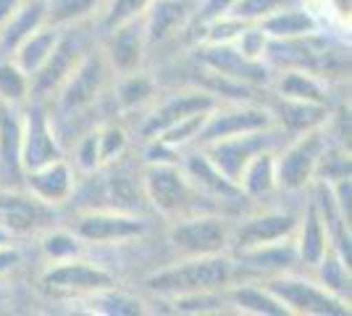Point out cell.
<instances>
[{
  "label": "cell",
  "instance_id": "31",
  "mask_svg": "<svg viewBox=\"0 0 352 316\" xmlns=\"http://www.w3.org/2000/svg\"><path fill=\"white\" fill-rule=\"evenodd\" d=\"M105 196V209L111 211H126V213H134V211L142 209V190L140 185L129 177V174H111L105 180L103 187Z\"/></svg>",
  "mask_w": 352,
  "mask_h": 316
},
{
  "label": "cell",
  "instance_id": "42",
  "mask_svg": "<svg viewBox=\"0 0 352 316\" xmlns=\"http://www.w3.org/2000/svg\"><path fill=\"white\" fill-rule=\"evenodd\" d=\"M43 251L50 261H66V258L79 256V238L74 232H63V229L50 232V235H45Z\"/></svg>",
  "mask_w": 352,
  "mask_h": 316
},
{
  "label": "cell",
  "instance_id": "48",
  "mask_svg": "<svg viewBox=\"0 0 352 316\" xmlns=\"http://www.w3.org/2000/svg\"><path fill=\"white\" fill-rule=\"evenodd\" d=\"M19 264V251L11 248L8 242L6 245H0V274H6V271H11Z\"/></svg>",
  "mask_w": 352,
  "mask_h": 316
},
{
  "label": "cell",
  "instance_id": "39",
  "mask_svg": "<svg viewBox=\"0 0 352 316\" xmlns=\"http://www.w3.org/2000/svg\"><path fill=\"white\" fill-rule=\"evenodd\" d=\"M245 27H250V21L236 19L232 14H223L206 24V43H210V45H229L242 34Z\"/></svg>",
  "mask_w": 352,
  "mask_h": 316
},
{
  "label": "cell",
  "instance_id": "23",
  "mask_svg": "<svg viewBox=\"0 0 352 316\" xmlns=\"http://www.w3.org/2000/svg\"><path fill=\"white\" fill-rule=\"evenodd\" d=\"M0 171L6 177H21V119L14 105L0 103Z\"/></svg>",
  "mask_w": 352,
  "mask_h": 316
},
{
  "label": "cell",
  "instance_id": "34",
  "mask_svg": "<svg viewBox=\"0 0 352 316\" xmlns=\"http://www.w3.org/2000/svg\"><path fill=\"white\" fill-rule=\"evenodd\" d=\"M208 114H210V111L192 114V116H187V119H179L176 124H171V127H166L163 132H158L153 140H161L163 145H168V148L179 151L182 145H187V143H192V140H197L200 129H203V124H206Z\"/></svg>",
  "mask_w": 352,
  "mask_h": 316
},
{
  "label": "cell",
  "instance_id": "43",
  "mask_svg": "<svg viewBox=\"0 0 352 316\" xmlns=\"http://www.w3.org/2000/svg\"><path fill=\"white\" fill-rule=\"evenodd\" d=\"M98 145H100V164H113L126 151V132L116 124H108L98 129Z\"/></svg>",
  "mask_w": 352,
  "mask_h": 316
},
{
  "label": "cell",
  "instance_id": "29",
  "mask_svg": "<svg viewBox=\"0 0 352 316\" xmlns=\"http://www.w3.org/2000/svg\"><path fill=\"white\" fill-rule=\"evenodd\" d=\"M229 301L234 303L242 314H255V316H287V306L265 287L255 285H242V287H229Z\"/></svg>",
  "mask_w": 352,
  "mask_h": 316
},
{
  "label": "cell",
  "instance_id": "28",
  "mask_svg": "<svg viewBox=\"0 0 352 316\" xmlns=\"http://www.w3.org/2000/svg\"><path fill=\"white\" fill-rule=\"evenodd\" d=\"M279 116L281 127H287L292 135L308 132L313 127H323L329 119V105L310 103V101H292V98H279Z\"/></svg>",
  "mask_w": 352,
  "mask_h": 316
},
{
  "label": "cell",
  "instance_id": "15",
  "mask_svg": "<svg viewBox=\"0 0 352 316\" xmlns=\"http://www.w3.org/2000/svg\"><path fill=\"white\" fill-rule=\"evenodd\" d=\"M79 43H76V37L74 34H60L56 48H53V53L47 56L43 66L30 76L32 82V92L34 95H53V92L60 90V85L69 79V74L74 72V66L79 63Z\"/></svg>",
  "mask_w": 352,
  "mask_h": 316
},
{
  "label": "cell",
  "instance_id": "41",
  "mask_svg": "<svg viewBox=\"0 0 352 316\" xmlns=\"http://www.w3.org/2000/svg\"><path fill=\"white\" fill-rule=\"evenodd\" d=\"M292 0H234V6L229 8V14L236 19H245L250 24H258L261 19H265L268 14L287 8Z\"/></svg>",
  "mask_w": 352,
  "mask_h": 316
},
{
  "label": "cell",
  "instance_id": "8",
  "mask_svg": "<svg viewBox=\"0 0 352 316\" xmlns=\"http://www.w3.org/2000/svg\"><path fill=\"white\" fill-rule=\"evenodd\" d=\"M105 74H108V61L98 50H92L87 56H82L79 63L74 66L69 79L60 85L58 90V108L63 114H76L85 111L87 105L98 101V95L103 92Z\"/></svg>",
  "mask_w": 352,
  "mask_h": 316
},
{
  "label": "cell",
  "instance_id": "9",
  "mask_svg": "<svg viewBox=\"0 0 352 316\" xmlns=\"http://www.w3.org/2000/svg\"><path fill=\"white\" fill-rule=\"evenodd\" d=\"M147 224L137 216V213H126V211H87L74 222V235L79 240L87 242H124L142 238Z\"/></svg>",
  "mask_w": 352,
  "mask_h": 316
},
{
  "label": "cell",
  "instance_id": "12",
  "mask_svg": "<svg viewBox=\"0 0 352 316\" xmlns=\"http://www.w3.org/2000/svg\"><path fill=\"white\" fill-rule=\"evenodd\" d=\"M50 222H53V206L43 203L32 193H19V190H3L0 187V227L11 238L37 232Z\"/></svg>",
  "mask_w": 352,
  "mask_h": 316
},
{
  "label": "cell",
  "instance_id": "25",
  "mask_svg": "<svg viewBox=\"0 0 352 316\" xmlns=\"http://www.w3.org/2000/svg\"><path fill=\"white\" fill-rule=\"evenodd\" d=\"M236 185H239L242 196L248 198H263L279 187V182H276V156L271 153V148L250 158V164L242 169Z\"/></svg>",
  "mask_w": 352,
  "mask_h": 316
},
{
  "label": "cell",
  "instance_id": "26",
  "mask_svg": "<svg viewBox=\"0 0 352 316\" xmlns=\"http://www.w3.org/2000/svg\"><path fill=\"white\" fill-rule=\"evenodd\" d=\"M184 171L190 174V180L195 182V187H197L200 193L206 190L208 196L223 198V200H229V198H242L239 185L226 180L219 169L208 161L206 153H195V156H190L187 164H184Z\"/></svg>",
  "mask_w": 352,
  "mask_h": 316
},
{
  "label": "cell",
  "instance_id": "16",
  "mask_svg": "<svg viewBox=\"0 0 352 316\" xmlns=\"http://www.w3.org/2000/svg\"><path fill=\"white\" fill-rule=\"evenodd\" d=\"M145 24L140 19H134L129 24H121V27L108 32L103 56L111 69H116L121 74H129V72H137L142 53H145Z\"/></svg>",
  "mask_w": 352,
  "mask_h": 316
},
{
  "label": "cell",
  "instance_id": "40",
  "mask_svg": "<svg viewBox=\"0 0 352 316\" xmlns=\"http://www.w3.org/2000/svg\"><path fill=\"white\" fill-rule=\"evenodd\" d=\"M344 177H350V153H344L342 148H326L313 180L337 182Z\"/></svg>",
  "mask_w": 352,
  "mask_h": 316
},
{
  "label": "cell",
  "instance_id": "18",
  "mask_svg": "<svg viewBox=\"0 0 352 316\" xmlns=\"http://www.w3.org/2000/svg\"><path fill=\"white\" fill-rule=\"evenodd\" d=\"M27 187L34 198H40L47 206H58L69 200L74 190V171L66 164V158H56L50 164L37 166L27 171Z\"/></svg>",
  "mask_w": 352,
  "mask_h": 316
},
{
  "label": "cell",
  "instance_id": "1",
  "mask_svg": "<svg viewBox=\"0 0 352 316\" xmlns=\"http://www.w3.org/2000/svg\"><path fill=\"white\" fill-rule=\"evenodd\" d=\"M234 264L221 253L213 256H187V261L147 277L145 285L158 295H197V293H219L232 282Z\"/></svg>",
  "mask_w": 352,
  "mask_h": 316
},
{
  "label": "cell",
  "instance_id": "44",
  "mask_svg": "<svg viewBox=\"0 0 352 316\" xmlns=\"http://www.w3.org/2000/svg\"><path fill=\"white\" fill-rule=\"evenodd\" d=\"M265 43H268V37L261 32V27H258V24H250V27H245V30H242V34L236 37L232 45H234L242 56H248V59L263 61Z\"/></svg>",
  "mask_w": 352,
  "mask_h": 316
},
{
  "label": "cell",
  "instance_id": "11",
  "mask_svg": "<svg viewBox=\"0 0 352 316\" xmlns=\"http://www.w3.org/2000/svg\"><path fill=\"white\" fill-rule=\"evenodd\" d=\"M274 114L265 111V108H258V105L250 103H234L229 108H213L206 116V124L197 135V143L206 145V143H213V140H221V137H232V135H242V132H252V129H265V127H274Z\"/></svg>",
  "mask_w": 352,
  "mask_h": 316
},
{
  "label": "cell",
  "instance_id": "19",
  "mask_svg": "<svg viewBox=\"0 0 352 316\" xmlns=\"http://www.w3.org/2000/svg\"><path fill=\"white\" fill-rule=\"evenodd\" d=\"M45 16H47L45 0H21V6L6 19V24H0V50L14 53L32 32L43 27Z\"/></svg>",
  "mask_w": 352,
  "mask_h": 316
},
{
  "label": "cell",
  "instance_id": "20",
  "mask_svg": "<svg viewBox=\"0 0 352 316\" xmlns=\"http://www.w3.org/2000/svg\"><path fill=\"white\" fill-rule=\"evenodd\" d=\"M190 19V0H153L145 11V40L163 43Z\"/></svg>",
  "mask_w": 352,
  "mask_h": 316
},
{
  "label": "cell",
  "instance_id": "6",
  "mask_svg": "<svg viewBox=\"0 0 352 316\" xmlns=\"http://www.w3.org/2000/svg\"><path fill=\"white\" fill-rule=\"evenodd\" d=\"M271 145H274V135H271V127H265V129H252V132H242V135L221 137V140L206 143L203 153L226 180L236 185L242 169L250 164V158L258 156L261 151H268Z\"/></svg>",
  "mask_w": 352,
  "mask_h": 316
},
{
  "label": "cell",
  "instance_id": "3",
  "mask_svg": "<svg viewBox=\"0 0 352 316\" xmlns=\"http://www.w3.org/2000/svg\"><path fill=\"white\" fill-rule=\"evenodd\" d=\"M265 290H271L279 298L289 314L300 316H347L350 306L344 298L329 293L323 285L300 280V277H287V274H274Z\"/></svg>",
  "mask_w": 352,
  "mask_h": 316
},
{
  "label": "cell",
  "instance_id": "4",
  "mask_svg": "<svg viewBox=\"0 0 352 316\" xmlns=\"http://www.w3.org/2000/svg\"><path fill=\"white\" fill-rule=\"evenodd\" d=\"M329 148V137L323 127H313L308 132L294 135V143L276 158V182L287 190H302L308 187L323 151Z\"/></svg>",
  "mask_w": 352,
  "mask_h": 316
},
{
  "label": "cell",
  "instance_id": "7",
  "mask_svg": "<svg viewBox=\"0 0 352 316\" xmlns=\"http://www.w3.org/2000/svg\"><path fill=\"white\" fill-rule=\"evenodd\" d=\"M168 240L184 256H213L223 253V248L229 245V229L219 216L195 213L179 219L168 229Z\"/></svg>",
  "mask_w": 352,
  "mask_h": 316
},
{
  "label": "cell",
  "instance_id": "14",
  "mask_svg": "<svg viewBox=\"0 0 352 316\" xmlns=\"http://www.w3.org/2000/svg\"><path fill=\"white\" fill-rule=\"evenodd\" d=\"M197 59L216 74L232 76V79L248 82V85L268 82V66L263 61H252L248 56H242L232 43L229 45H210V43H206L203 50H197Z\"/></svg>",
  "mask_w": 352,
  "mask_h": 316
},
{
  "label": "cell",
  "instance_id": "10",
  "mask_svg": "<svg viewBox=\"0 0 352 316\" xmlns=\"http://www.w3.org/2000/svg\"><path fill=\"white\" fill-rule=\"evenodd\" d=\"M56 158H63L50 116L43 103H34L21 119V169L32 171Z\"/></svg>",
  "mask_w": 352,
  "mask_h": 316
},
{
  "label": "cell",
  "instance_id": "27",
  "mask_svg": "<svg viewBox=\"0 0 352 316\" xmlns=\"http://www.w3.org/2000/svg\"><path fill=\"white\" fill-rule=\"evenodd\" d=\"M58 37H60V32H58V27H53V24L37 27V30L32 32L30 37L14 50V63L21 72H27V74L32 76L43 66L45 61H47V56L53 53Z\"/></svg>",
  "mask_w": 352,
  "mask_h": 316
},
{
  "label": "cell",
  "instance_id": "49",
  "mask_svg": "<svg viewBox=\"0 0 352 316\" xmlns=\"http://www.w3.org/2000/svg\"><path fill=\"white\" fill-rule=\"evenodd\" d=\"M21 6V0H0V24H6V19L14 14Z\"/></svg>",
  "mask_w": 352,
  "mask_h": 316
},
{
  "label": "cell",
  "instance_id": "36",
  "mask_svg": "<svg viewBox=\"0 0 352 316\" xmlns=\"http://www.w3.org/2000/svg\"><path fill=\"white\" fill-rule=\"evenodd\" d=\"M98 0H50L47 3V16L45 21L53 27H63V24H74L82 21L85 16L92 14Z\"/></svg>",
  "mask_w": 352,
  "mask_h": 316
},
{
  "label": "cell",
  "instance_id": "38",
  "mask_svg": "<svg viewBox=\"0 0 352 316\" xmlns=\"http://www.w3.org/2000/svg\"><path fill=\"white\" fill-rule=\"evenodd\" d=\"M153 0H111L108 11L103 16L105 32L116 30L121 24H129L134 19H142Z\"/></svg>",
  "mask_w": 352,
  "mask_h": 316
},
{
  "label": "cell",
  "instance_id": "2",
  "mask_svg": "<svg viewBox=\"0 0 352 316\" xmlns=\"http://www.w3.org/2000/svg\"><path fill=\"white\" fill-rule=\"evenodd\" d=\"M142 190L163 216H184L197 211L200 190L179 164H147Z\"/></svg>",
  "mask_w": 352,
  "mask_h": 316
},
{
  "label": "cell",
  "instance_id": "32",
  "mask_svg": "<svg viewBox=\"0 0 352 316\" xmlns=\"http://www.w3.org/2000/svg\"><path fill=\"white\" fill-rule=\"evenodd\" d=\"M316 266L321 271V282H318V285H323L329 293H334L339 298L350 295V264L339 256L334 245L323 253V258Z\"/></svg>",
  "mask_w": 352,
  "mask_h": 316
},
{
  "label": "cell",
  "instance_id": "17",
  "mask_svg": "<svg viewBox=\"0 0 352 316\" xmlns=\"http://www.w3.org/2000/svg\"><path fill=\"white\" fill-rule=\"evenodd\" d=\"M216 105H219V101H216V95H210V92L192 90V92L171 95L168 101H163V103L150 114L147 124L142 127V135L155 137L158 132H163L166 127L176 124L179 119H187L192 114H203V111H213Z\"/></svg>",
  "mask_w": 352,
  "mask_h": 316
},
{
  "label": "cell",
  "instance_id": "47",
  "mask_svg": "<svg viewBox=\"0 0 352 316\" xmlns=\"http://www.w3.org/2000/svg\"><path fill=\"white\" fill-rule=\"evenodd\" d=\"M232 6H234V0H206V8L200 11L197 21L206 27L208 21H213V19H219V16H223V14H229Z\"/></svg>",
  "mask_w": 352,
  "mask_h": 316
},
{
  "label": "cell",
  "instance_id": "24",
  "mask_svg": "<svg viewBox=\"0 0 352 316\" xmlns=\"http://www.w3.org/2000/svg\"><path fill=\"white\" fill-rule=\"evenodd\" d=\"M239 261L245 266H250V269L279 274V271L292 269L294 264H297V248H294L292 238H287V240H276L268 242V245L239 251Z\"/></svg>",
  "mask_w": 352,
  "mask_h": 316
},
{
  "label": "cell",
  "instance_id": "13",
  "mask_svg": "<svg viewBox=\"0 0 352 316\" xmlns=\"http://www.w3.org/2000/svg\"><path fill=\"white\" fill-rule=\"evenodd\" d=\"M297 229V219L292 213H281V211H265V213H255L245 219L242 224L234 229V235H229L232 245L239 251L248 248H258V245H268V242L287 240L292 238Z\"/></svg>",
  "mask_w": 352,
  "mask_h": 316
},
{
  "label": "cell",
  "instance_id": "45",
  "mask_svg": "<svg viewBox=\"0 0 352 316\" xmlns=\"http://www.w3.org/2000/svg\"><path fill=\"white\" fill-rule=\"evenodd\" d=\"M76 166L85 171V174H92V171H98L100 169V145H98V132H92L87 135L82 143H79V148H76Z\"/></svg>",
  "mask_w": 352,
  "mask_h": 316
},
{
  "label": "cell",
  "instance_id": "5",
  "mask_svg": "<svg viewBox=\"0 0 352 316\" xmlns=\"http://www.w3.org/2000/svg\"><path fill=\"white\" fill-rule=\"evenodd\" d=\"M40 285L53 295H92L116 287V280L103 266L74 256L66 261H53V266L43 271Z\"/></svg>",
  "mask_w": 352,
  "mask_h": 316
},
{
  "label": "cell",
  "instance_id": "21",
  "mask_svg": "<svg viewBox=\"0 0 352 316\" xmlns=\"http://www.w3.org/2000/svg\"><path fill=\"white\" fill-rule=\"evenodd\" d=\"M258 27L268 40H287V37H302L318 32V19L310 14L308 8H279L274 14L258 21Z\"/></svg>",
  "mask_w": 352,
  "mask_h": 316
},
{
  "label": "cell",
  "instance_id": "35",
  "mask_svg": "<svg viewBox=\"0 0 352 316\" xmlns=\"http://www.w3.org/2000/svg\"><path fill=\"white\" fill-rule=\"evenodd\" d=\"M89 306L95 314H108V316H129V314H142V303L129 298V295H121V293H113L111 290H103V293H92L87 295Z\"/></svg>",
  "mask_w": 352,
  "mask_h": 316
},
{
  "label": "cell",
  "instance_id": "33",
  "mask_svg": "<svg viewBox=\"0 0 352 316\" xmlns=\"http://www.w3.org/2000/svg\"><path fill=\"white\" fill-rule=\"evenodd\" d=\"M32 95L30 74L21 72L14 61H3L0 63V103H24Z\"/></svg>",
  "mask_w": 352,
  "mask_h": 316
},
{
  "label": "cell",
  "instance_id": "50",
  "mask_svg": "<svg viewBox=\"0 0 352 316\" xmlns=\"http://www.w3.org/2000/svg\"><path fill=\"white\" fill-rule=\"evenodd\" d=\"M6 242H11V235H8V232L0 227V245H6Z\"/></svg>",
  "mask_w": 352,
  "mask_h": 316
},
{
  "label": "cell",
  "instance_id": "22",
  "mask_svg": "<svg viewBox=\"0 0 352 316\" xmlns=\"http://www.w3.org/2000/svg\"><path fill=\"white\" fill-rule=\"evenodd\" d=\"M294 248H297V261L305 266H316L323 258V253L331 248V240H329V232H326V224L318 213L316 200H310L308 209H305V219H302L300 238L294 242Z\"/></svg>",
  "mask_w": 352,
  "mask_h": 316
},
{
  "label": "cell",
  "instance_id": "37",
  "mask_svg": "<svg viewBox=\"0 0 352 316\" xmlns=\"http://www.w3.org/2000/svg\"><path fill=\"white\" fill-rule=\"evenodd\" d=\"M153 92H155V87L145 74L129 72L124 76V82L118 85V103H121V108H140L153 98Z\"/></svg>",
  "mask_w": 352,
  "mask_h": 316
},
{
  "label": "cell",
  "instance_id": "46",
  "mask_svg": "<svg viewBox=\"0 0 352 316\" xmlns=\"http://www.w3.org/2000/svg\"><path fill=\"white\" fill-rule=\"evenodd\" d=\"M323 16L337 24L342 30H350V11H352V0H318Z\"/></svg>",
  "mask_w": 352,
  "mask_h": 316
},
{
  "label": "cell",
  "instance_id": "30",
  "mask_svg": "<svg viewBox=\"0 0 352 316\" xmlns=\"http://www.w3.org/2000/svg\"><path fill=\"white\" fill-rule=\"evenodd\" d=\"M279 98H292V101H310V103L329 105L326 87L321 76L305 72V69H287L279 82Z\"/></svg>",
  "mask_w": 352,
  "mask_h": 316
}]
</instances>
